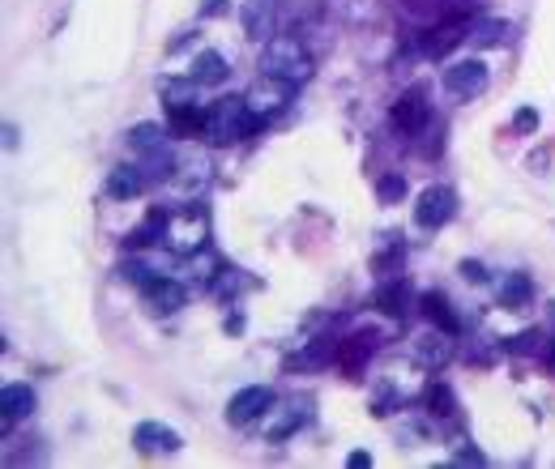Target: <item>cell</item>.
<instances>
[{"label": "cell", "mask_w": 555, "mask_h": 469, "mask_svg": "<svg viewBox=\"0 0 555 469\" xmlns=\"http://www.w3.org/2000/svg\"><path fill=\"white\" fill-rule=\"evenodd\" d=\"M261 120L252 116V107L244 94H222V99L205 111V141L210 145H235V141H244L248 133H257Z\"/></svg>", "instance_id": "cell-1"}, {"label": "cell", "mask_w": 555, "mask_h": 469, "mask_svg": "<svg viewBox=\"0 0 555 469\" xmlns=\"http://www.w3.org/2000/svg\"><path fill=\"white\" fill-rule=\"evenodd\" d=\"M163 248H167L171 256H184V261L210 248V214H205V205L188 201L184 209H176V214L167 218Z\"/></svg>", "instance_id": "cell-2"}, {"label": "cell", "mask_w": 555, "mask_h": 469, "mask_svg": "<svg viewBox=\"0 0 555 469\" xmlns=\"http://www.w3.org/2000/svg\"><path fill=\"white\" fill-rule=\"evenodd\" d=\"M261 73L282 77V82H291V86H304L312 77V56H308L304 39L299 35H274L261 52Z\"/></svg>", "instance_id": "cell-3"}, {"label": "cell", "mask_w": 555, "mask_h": 469, "mask_svg": "<svg viewBox=\"0 0 555 469\" xmlns=\"http://www.w3.org/2000/svg\"><path fill=\"white\" fill-rule=\"evenodd\" d=\"M312 401L308 397H291V401H274V406L265 410V418H261V435L269 444H282V440H291V435L299 431L312 418Z\"/></svg>", "instance_id": "cell-4"}, {"label": "cell", "mask_w": 555, "mask_h": 469, "mask_svg": "<svg viewBox=\"0 0 555 469\" xmlns=\"http://www.w3.org/2000/svg\"><path fill=\"white\" fill-rule=\"evenodd\" d=\"M248 107H252V116H257L261 124L269 120V116H278V111H287V103L295 99V86L291 82H282V77H269V73H261L257 82L248 86Z\"/></svg>", "instance_id": "cell-5"}, {"label": "cell", "mask_w": 555, "mask_h": 469, "mask_svg": "<svg viewBox=\"0 0 555 469\" xmlns=\"http://www.w3.org/2000/svg\"><path fill=\"white\" fill-rule=\"evenodd\" d=\"M487 64L479 56L470 60H453L449 69H444V90L453 94V99H479V94L487 90Z\"/></svg>", "instance_id": "cell-6"}, {"label": "cell", "mask_w": 555, "mask_h": 469, "mask_svg": "<svg viewBox=\"0 0 555 469\" xmlns=\"http://www.w3.org/2000/svg\"><path fill=\"white\" fill-rule=\"evenodd\" d=\"M457 214V192L449 184H432L419 192L415 201V222L423 226V231H436V226H444Z\"/></svg>", "instance_id": "cell-7"}, {"label": "cell", "mask_w": 555, "mask_h": 469, "mask_svg": "<svg viewBox=\"0 0 555 469\" xmlns=\"http://www.w3.org/2000/svg\"><path fill=\"white\" fill-rule=\"evenodd\" d=\"M269 406H274V388L248 384V388H240V393L227 401V423L231 427H252V423H261Z\"/></svg>", "instance_id": "cell-8"}, {"label": "cell", "mask_w": 555, "mask_h": 469, "mask_svg": "<svg viewBox=\"0 0 555 469\" xmlns=\"http://www.w3.org/2000/svg\"><path fill=\"white\" fill-rule=\"evenodd\" d=\"M389 120H393V128H398V133H406V137L423 133V124L432 120V107H427V90H423V86H410L402 99L389 107Z\"/></svg>", "instance_id": "cell-9"}, {"label": "cell", "mask_w": 555, "mask_h": 469, "mask_svg": "<svg viewBox=\"0 0 555 469\" xmlns=\"http://www.w3.org/2000/svg\"><path fill=\"white\" fill-rule=\"evenodd\" d=\"M180 431H171L167 423H137L133 427V448L141 457H171V452H180Z\"/></svg>", "instance_id": "cell-10"}, {"label": "cell", "mask_w": 555, "mask_h": 469, "mask_svg": "<svg viewBox=\"0 0 555 469\" xmlns=\"http://www.w3.org/2000/svg\"><path fill=\"white\" fill-rule=\"evenodd\" d=\"M210 154H201V150H184V158L176 163V175H171V184H176L184 197H197V192L210 184Z\"/></svg>", "instance_id": "cell-11"}, {"label": "cell", "mask_w": 555, "mask_h": 469, "mask_svg": "<svg viewBox=\"0 0 555 469\" xmlns=\"http://www.w3.org/2000/svg\"><path fill=\"white\" fill-rule=\"evenodd\" d=\"M244 30H248V39H261V43L274 39L278 35V0H248Z\"/></svg>", "instance_id": "cell-12"}, {"label": "cell", "mask_w": 555, "mask_h": 469, "mask_svg": "<svg viewBox=\"0 0 555 469\" xmlns=\"http://www.w3.org/2000/svg\"><path fill=\"white\" fill-rule=\"evenodd\" d=\"M141 295H146L150 312H158V316H171V312L184 307V286L171 282V278H150L146 286H141Z\"/></svg>", "instance_id": "cell-13"}, {"label": "cell", "mask_w": 555, "mask_h": 469, "mask_svg": "<svg viewBox=\"0 0 555 469\" xmlns=\"http://www.w3.org/2000/svg\"><path fill=\"white\" fill-rule=\"evenodd\" d=\"M376 350V333H355V337H342L338 342V367L346 371V376H355V371L368 367Z\"/></svg>", "instance_id": "cell-14"}, {"label": "cell", "mask_w": 555, "mask_h": 469, "mask_svg": "<svg viewBox=\"0 0 555 469\" xmlns=\"http://www.w3.org/2000/svg\"><path fill=\"white\" fill-rule=\"evenodd\" d=\"M372 303H376V312H385V316H406L410 307H419L415 290H410V282H402V278H393V282L380 286Z\"/></svg>", "instance_id": "cell-15"}, {"label": "cell", "mask_w": 555, "mask_h": 469, "mask_svg": "<svg viewBox=\"0 0 555 469\" xmlns=\"http://www.w3.org/2000/svg\"><path fill=\"white\" fill-rule=\"evenodd\" d=\"M39 406L35 388L30 384H5L0 388V410H5V423H22V418H30Z\"/></svg>", "instance_id": "cell-16"}, {"label": "cell", "mask_w": 555, "mask_h": 469, "mask_svg": "<svg viewBox=\"0 0 555 469\" xmlns=\"http://www.w3.org/2000/svg\"><path fill=\"white\" fill-rule=\"evenodd\" d=\"M150 180H146V171L141 167H133V163H116L111 167V175H107V192L116 201H133V197H141V188H146Z\"/></svg>", "instance_id": "cell-17"}, {"label": "cell", "mask_w": 555, "mask_h": 469, "mask_svg": "<svg viewBox=\"0 0 555 469\" xmlns=\"http://www.w3.org/2000/svg\"><path fill=\"white\" fill-rule=\"evenodd\" d=\"M534 299V282L526 278V273H504V278L496 282V303L504 307V312H521Z\"/></svg>", "instance_id": "cell-18"}, {"label": "cell", "mask_w": 555, "mask_h": 469, "mask_svg": "<svg viewBox=\"0 0 555 469\" xmlns=\"http://www.w3.org/2000/svg\"><path fill=\"white\" fill-rule=\"evenodd\" d=\"M453 350H457V346H453V333H444V329H440V333H423V337H419V346H415L419 363H423V367H432V371H440L444 363H449V359H453Z\"/></svg>", "instance_id": "cell-19"}, {"label": "cell", "mask_w": 555, "mask_h": 469, "mask_svg": "<svg viewBox=\"0 0 555 469\" xmlns=\"http://www.w3.org/2000/svg\"><path fill=\"white\" fill-rule=\"evenodd\" d=\"M419 312H423L427 320H432L436 329H444V333H453V337H457V329H462V320H457V312H453V307H449V299H444L440 290H427V295L419 299Z\"/></svg>", "instance_id": "cell-20"}, {"label": "cell", "mask_w": 555, "mask_h": 469, "mask_svg": "<svg viewBox=\"0 0 555 469\" xmlns=\"http://www.w3.org/2000/svg\"><path fill=\"white\" fill-rule=\"evenodd\" d=\"M470 35V26L466 22H440V26H432V30H427V39H423V52L427 56H444V52H449V47L453 43H462Z\"/></svg>", "instance_id": "cell-21"}, {"label": "cell", "mask_w": 555, "mask_h": 469, "mask_svg": "<svg viewBox=\"0 0 555 469\" xmlns=\"http://www.w3.org/2000/svg\"><path fill=\"white\" fill-rule=\"evenodd\" d=\"M227 73H231V69H227V56L214 52V47H205V52L193 60V69H188V77H193L197 86H218Z\"/></svg>", "instance_id": "cell-22"}, {"label": "cell", "mask_w": 555, "mask_h": 469, "mask_svg": "<svg viewBox=\"0 0 555 469\" xmlns=\"http://www.w3.org/2000/svg\"><path fill=\"white\" fill-rule=\"evenodd\" d=\"M517 35V26L513 22H500V18H483V22H474L470 26V43H479V47H500V43H509Z\"/></svg>", "instance_id": "cell-23"}, {"label": "cell", "mask_w": 555, "mask_h": 469, "mask_svg": "<svg viewBox=\"0 0 555 469\" xmlns=\"http://www.w3.org/2000/svg\"><path fill=\"white\" fill-rule=\"evenodd\" d=\"M167 120H171V133H176V137H197V133H205V111L197 103L167 107Z\"/></svg>", "instance_id": "cell-24"}, {"label": "cell", "mask_w": 555, "mask_h": 469, "mask_svg": "<svg viewBox=\"0 0 555 469\" xmlns=\"http://www.w3.org/2000/svg\"><path fill=\"white\" fill-rule=\"evenodd\" d=\"M167 209H150V218L146 222H141L137 226V231L129 235V239H124V244H129V248H150V244H163V235H167Z\"/></svg>", "instance_id": "cell-25"}, {"label": "cell", "mask_w": 555, "mask_h": 469, "mask_svg": "<svg viewBox=\"0 0 555 469\" xmlns=\"http://www.w3.org/2000/svg\"><path fill=\"white\" fill-rule=\"evenodd\" d=\"M176 163H180V158H176V154H167V145H163V150H150V154H146L141 171H146V180H150V184H163V180H171V175H176Z\"/></svg>", "instance_id": "cell-26"}, {"label": "cell", "mask_w": 555, "mask_h": 469, "mask_svg": "<svg viewBox=\"0 0 555 469\" xmlns=\"http://www.w3.org/2000/svg\"><path fill=\"white\" fill-rule=\"evenodd\" d=\"M244 286H248V278H244V273L235 269V265H222V269L214 273V278H210V290H214L218 299H235Z\"/></svg>", "instance_id": "cell-27"}, {"label": "cell", "mask_w": 555, "mask_h": 469, "mask_svg": "<svg viewBox=\"0 0 555 469\" xmlns=\"http://www.w3.org/2000/svg\"><path fill=\"white\" fill-rule=\"evenodd\" d=\"M509 354H526V359H543L547 354V333L543 329H526L509 337Z\"/></svg>", "instance_id": "cell-28"}, {"label": "cell", "mask_w": 555, "mask_h": 469, "mask_svg": "<svg viewBox=\"0 0 555 469\" xmlns=\"http://www.w3.org/2000/svg\"><path fill=\"white\" fill-rule=\"evenodd\" d=\"M163 141H167V128L163 124H137L133 133H129V145L133 150H141V154H150V150H163Z\"/></svg>", "instance_id": "cell-29"}, {"label": "cell", "mask_w": 555, "mask_h": 469, "mask_svg": "<svg viewBox=\"0 0 555 469\" xmlns=\"http://www.w3.org/2000/svg\"><path fill=\"white\" fill-rule=\"evenodd\" d=\"M423 401H427V410H432L436 418H449V414L457 410V397H453V388H449V384H427Z\"/></svg>", "instance_id": "cell-30"}, {"label": "cell", "mask_w": 555, "mask_h": 469, "mask_svg": "<svg viewBox=\"0 0 555 469\" xmlns=\"http://www.w3.org/2000/svg\"><path fill=\"white\" fill-rule=\"evenodd\" d=\"M376 197L380 201H402L406 197V180H402V175H380V180H376Z\"/></svg>", "instance_id": "cell-31"}, {"label": "cell", "mask_w": 555, "mask_h": 469, "mask_svg": "<svg viewBox=\"0 0 555 469\" xmlns=\"http://www.w3.org/2000/svg\"><path fill=\"white\" fill-rule=\"evenodd\" d=\"M406 13H415V18H436V13L444 9V0H402Z\"/></svg>", "instance_id": "cell-32"}, {"label": "cell", "mask_w": 555, "mask_h": 469, "mask_svg": "<svg viewBox=\"0 0 555 469\" xmlns=\"http://www.w3.org/2000/svg\"><path fill=\"white\" fill-rule=\"evenodd\" d=\"M120 278H124V282L146 286V282H150V273H146V265H141V261H124V265H120Z\"/></svg>", "instance_id": "cell-33"}, {"label": "cell", "mask_w": 555, "mask_h": 469, "mask_svg": "<svg viewBox=\"0 0 555 469\" xmlns=\"http://www.w3.org/2000/svg\"><path fill=\"white\" fill-rule=\"evenodd\" d=\"M453 465H483V452L470 448V444H462V448L453 452Z\"/></svg>", "instance_id": "cell-34"}, {"label": "cell", "mask_w": 555, "mask_h": 469, "mask_svg": "<svg viewBox=\"0 0 555 469\" xmlns=\"http://www.w3.org/2000/svg\"><path fill=\"white\" fill-rule=\"evenodd\" d=\"M462 278L474 282V286H483V282H487V269H483L479 261H462Z\"/></svg>", "instance_id": "cell-35"}, {"label": "cell", "mask_w": 555, "mask_h": 469, "mask_svg": "<svg viewBox=\"0 0 555 469\" xmlns=\"http://www.w3.org/2000/svg\"><path fill=\"white\" fill-rule=\"evenodd\" d=\"M513 124L521 128V133H530V128H538V111L534 107H521L517 116H513Z\"/></svg>", "instance_id": "cell-36"}, {"label": "cell", "mask_w": 555, "mask_h": 469, "mask_svg": "<svg viewBox=\"0 0 555 469\" xmlns=\"http://www.w3.org/2000/svg\"><path fill=\"white\" fill-rule=\"evenodd\" d=\"M227 9H231L227 0H205V5H201V18H222Z\"/></svg>", "instance_id": "cell-37"}, {"label": "cell", "mask_w": 555, "mask_h": 469, "mask_svg": "<svg viewBox=\"0 0 555 469\" xmlns=\"http://www.w3.org/2000/svg\"><path fill=\"white\" fill-rule=\"evenodd\" d=\"M368 465H372V457H368V452H363V448H359V452H351V457H346V469H368Z\"/></svg>", "instance_id": "cell-38"}, {"label": "cell", "mask_w": 555, "mask_h": 469, "mask_svg": "<svg viewBox=\"0 0 555 469\" xmlns=\"http://www.w3.org/2000/svg\"><path fill=\"white\" fill-rule=\"evenodd\" d=\"M543 363L555 371V337H551V342H547V354H543Z\"/></svg>", "instance_id": "cell-39"}, {"label": "cell", "mask_w": 555, "mask_h": 469, "mask_svg": "<svg viewBox=\"0 0 555 469\" xmlns=\"http://www.w3.org/2000/svg\"><path fill=\"white\" fill-rule=\"evenodd\" d=\"M551 312H555V303H551Z\"/></svg>", "instance_id": "cell-40"}]
</instances>
